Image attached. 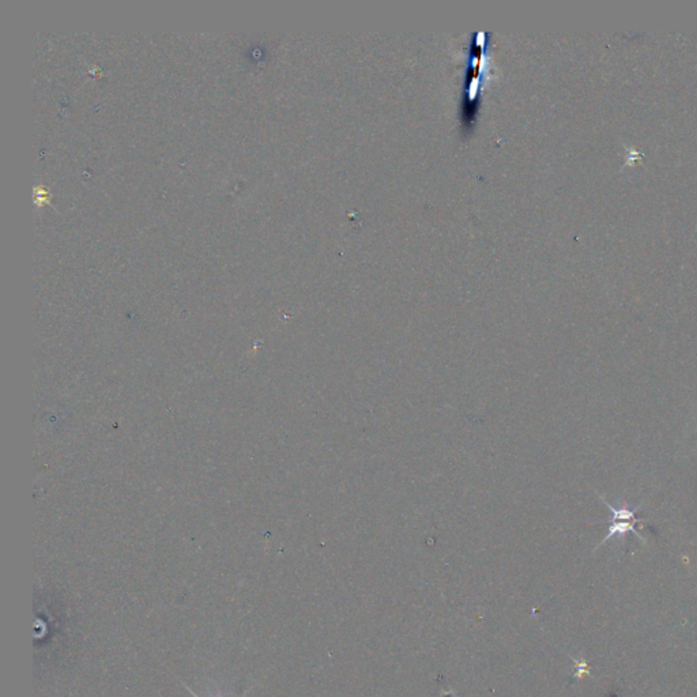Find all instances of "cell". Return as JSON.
<instances>
[{
	"mask_svg": "<svg viewBox=\"0 0 697 697\" xmlns=\"http://www.w3.org/2000/svg\"><path fill=\"white\" fill-rule=\"evenodd\" d=\"M184 688H186V689H187V691H189V693H191V695H192V696H193V697H199V696H198V695H196V693H195V692H192V691H191V689H189V686H187V685H184Z\"/></svg>",
	"mask_w": 697,
	"mask_h": 697,
	"instance_id": "3957f363",
	"label": "cell"
},
{
	"mask_svg": "<svg viewBox=\"0 0 697 697\" xmlns=\"http://www.w3.org/2000/svg\"><path fill=\"white\" fill-rule=\"evenodd\" d=\"M639 522H645V520H641V519H635V520H621V522H613L610 526H609V531H607V535L604 537L602 542L598 545V547H602L604 542H607L610 538H613L614 535H621V537H625L626 532H633L639 540H641L643 544H645L644 538L641 537L639 534V531L635 528V525L639 523Z\"/></svg>",
	"mask_w": 697,
	"mask_h": 697,
	"instance_id": "6da1fadb",
	"label": "cell"
},
{
	"mask_svg": "<svg viewBox=\"0 0 697 697\" xmlns=\"http://www.w3.org/2000/svg\"><path fill=\"white\" fill-rule=\"evenodd\" d=\"M600 499L602 500L604 503V506L609 508V511L613 513V522H621V520H635L636 519V512L639 511V508L636 509H629L628 508V504L626 501H624V506L621 508H614L613 506H610L602 496H600Z\"/></svg>",
	"mask_w": 697,
	"mask_h": 697,
	"instance_id": "7a4b0ae2",
	"label": "cell"
}]
</instances>
